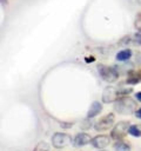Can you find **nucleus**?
<instances>
[{
	"label": "nucleus",
	"instance_id": "nucleus-1",
	"mask_svg": "<svg viewBox=\"0 0 141 151\" xmlns=\"http://www.w3.org/2000/svg\"><path fill=\"white\" fill-rule=\"evenodd\" d=\"M114 109L121 114H129L132 112H135L136 110V103L130 97H122L118 98L114 101Z\"/></svg>",
	"mask_w": 141,
	"mask_h": 151
},
{
	"label": "nucleus",
	"instance_id": "nucleus-2",
	"mask_svg": "<svg viewBox=\"0 0 141 151\" xmlns=\"http://www.w3.org/2000/svg\"><path fill=\"white\" fill-rule=\"evenodd\" d=\"M98 72H99L100 77L107 83H114L119 78V71L116 70V67H109V66L99 64Z\"/></svg>",
	"mask_w": 141,
	"mask_h": 151
},
{
	"label": "nucleus",
	"instance_id": "nucleus-3",
	"mask_svg": "<svg viewBox=\"0 0 141 151\" xmlns=\"http://www.w3.org/2000/svg\"><path fill=\"white\" fill-rule=\"evenodd\" d=\"M70 142H72V137L65 132H56L52 137V144L56 149L65 147L68 144H70Z\"/></svg>",
	"mask_w": 141,
	"mask_h": 151
},
{
	"label": "nucleus",
	"instance_id": "nucleus-4",
	"mask_svg": "<svg viewBox=\"0 0 141 151\" xmlns=\"http://www.w3.org/2000/svg\"><path fill=\"white\" fill-rule=\"evenodd\" d=\"M129 126H130V125H129L128 122H120V123H118V124L114 126V129L112 130L110 137H112L113 139H115V140H121V139L127 134Z\"/></svg>",
	"mask_w": 141,
	"mask_h": 151
},
{
	"label": "nucleus",
	"instance_id": "nucleus-5",
	"mask_svg": "<svg viewBox=\"0 0 141 151\" xmlns=\"http://www.w3.org/2000/svg\"><path fill=\"white\" fill-rule=\"evenodd\" d=\"M114 122H115L114 120V113H108L94 124V129L96 131H106L113 126Z\"/></svg>",
	"mask_w": 141,
	"mask_h": 151
},
{
	"label": "nucleus",
	"instance_id": "nucleus-6",
	"mask_svg": "<svg viewBox=\"0 0 141 151\" xmlns=\"http://www.w3.org/2000/svg\"><path fill=\"white\" fill-rule=\"evenodd\" d=\"M119 94H120L119 90H116L113 86H107L102 93V101L103 103H114L118 99Z\"/></svg>",
	"mask_w": 141,
	"mask_h": 151
},
{
	"label": "nucleus",
	"instance_id": "nucleus-7",
	"mask_svg": "<svg viewBox=\"0 0 141 151\" xmlns=\"http://www.w3.org/2000/svg\"><path fill=\"white\" fill-rule=\"evenodd\" d=\"M109 142H110V137H108V136H106V134H99V136L92 138L90 144H92L95 149L101 150V149L107 147L108 144H109Z\"/></svg>",
	"mask_w": 141,
	"mask_h": 151
},
{
	"label": "nucleus",
	"instance_id": "nucleus-8",
	"mask_svg": "<svg viewBox=\"0 0 141 151\" xmlns=\"http://www.w3.org/2000/svg\"><path fill=\"white\" fill-rule=\"evenodd\" d=\"M90 142H92L90 136L87 134V133H85V132H80V133H78V134L74 137V140H73L74 145L78 146V147L83 146V145H87V144L90 143Z\"/></svg>",
	"mask_w": 141,
	"mask_h": 151
},
{
	"label": "nucleus",
	"instance_id": "nucleus-9",
	"mask_svg": "<svg viewBox=\"0 0 141 151\" xmlns=\"http://www.w3.org/2000/svg\"><path fill=\"white\" fill-rule=\"evenodd\" d=\"M102 110V104L99 103V101H93L92 105L89 106V110H88V113H87V117L88 118H94L96 117Z\"/></svg>",
	"mask_w": 141,
	"mask_h": 151
},
{
	"label": "nucleus",
	"instance_id": "nucleus-10",
	"mask_svg": "<svg viewBox=\"0 0 141 151\" xmlns=\"http://www.w3.org/2000/svg\"><path fill=\"white\" fill-rule=\"evenodd\" d=\"M130 57H132V51H130L129 48H126V50H122V51L118 52V54H116V60H119V61H126V60H128Z\"/></svg>",
	"mask_w": 141,
	"mask_h": 151
},
{
	"label": "nucleus",
	"instance_id": "nucleus-11",
	"mask_svg": "<svg viewBox=\"0 0 141 151\" xmlns=\"http://www.w3.org/2000/svg\"><path fill=\"white\" fill-rule=\"evenodd\" d=\"M114 151H130V147L126 143L118 142L114 144Z\"/></svg>",
	"mask_w": 141,
	"mask_h": 151
},
{
	"label": "nucleus",
	"instance_id": "nucleus-12",
	"mask_svg": "<svg viewBox=\"0 0 141 151\" xmlns=\"http://www.w3.org/2000/svg\"><path fill=\"white\" fill-rule=\"evenodd\" d=\"M128 133L133 137H141V130L136 125H130L128 129Z\"/></svg>",
	"mask_w": 141,
	"mask_h": 151
},
{
	"label": "nucleus",
	"instance_id": "nucleus-13",
	"mask_svg": "<svg viewBox=\"0 0 141 151\" xmlns=\"http://www.w3.org/2000/svg\"><path fill=\"white\" fill-rule=\"evenodd\" d=\"M48 150H49V145L46 142H40L34 149V151H48Z\"/></svg>",
	"mask_w": 141,
	"mask_h": 151
},
{
	"label": "nucleus",
	"instance_id": "nucleus-14",
	"mask_svg": "<svg viewBox=\"0 0 141 151\" xmlns=\"http://www.w3.org/2000/svg\"><path fill=\"white\" fill-rule=\"evenodd\" d=\"M134 25H135V27H136L139 31H141V13H139V14L136 15V19H135V21H134Z\"/></svg>",
	"mask_w": 141,
	"mask_h": 151
},
{
	"label": "nucleus",
	"instance_id": "nucleus-15",
	"mask_svg": "<svg viewBox=\"0 0 141 151\" xmlns=\"http://www.w3.org/2000/svg\"><path fill=\"white\" fill-rule=\"evenodd\" d=\"M92 126V123H90V120L88 122V120H83L82 123H81V129L82 130H87V129H89Z\"/></svg>",
	"mask_w": 141,
	"mask_h": 151
},
{
	"label": "nucleus",
	"instance_id": "nucleus-16",
	"mask_svg": "<svg viewBox=\"0 0 141 151\" xmlns=\"http://www.w3.org/2000/svg\"><path fill=\"white\" fill-rule=\"evenodd\" d=\"M128 74H130V76L135 77L139 81H141V70H139V71H136V72H129Z\"/></svg>",
	"mask_w": 141,
	"mask_h": 151
},
{
	"label": "nucleus",
	"instance_id": "nucleus-17",
	"mask_svg": "<svg viewBox=\"0 0 141 151\" xmlns=\"http://www.w3.org/2000/svg\"><path fill=\"white\" fill-rule=\"evenodd\" d=\"M132 91H133V88H132V87H128V88H122V90H120L119 93H120V94H128V93H130Z\"/></svg>",
	"mask_w": 141,
	"mask_h": 151
},
{
	"label": "nucleus",
	"instance_id": "nucleus-18",
	"mask_svg": "<svg viewBox=\"0 0 141 151\" xmlns=\"http://www.w3.org/2000/svg\"><path fill=\"white\" fill-rule=\"evenodd\" d=\"M134 40H135L136 44H140V45H141V31L134 35Z\"/></svg>",
	"mask_w": 141,
	"mask_h": 151
},
{
	"label": "nucleus",
	"instance_id": "nucleus-19",
	"mask_svg": "<svg viewBox=\"0 0 141 151\" xmlns=\"http://www.w3.org/2000/svg\"><path fill=\"white\" fill-rule=\"evenodd\" d=\"M135 116H136L137 118H140V119H141V107H140L139 110H136V111H135Z\"/></svg>",
	"mask_w": 141,
	"mask_h": 151
},
{
	"label": "nucleus",
	"instance_id": "nucleus-20",
	"mask_svg": "<svg viewBox=\"0 0 141 151\" xmlns=\"http://www.w3.org/2000/svg\"><path fill=\"white\" fill-rule=\"evenodd\" d=\"M85 60H86L87 63H90V61H94L95 59H94L93 57H89V58H88V57H86V58H85Z\"/></svg>",
	"mask_w": 141,
	"mask_h": 151
},
{
	"label": "nucleus",
	"instance_id": "nucleus-21",
	"mask_svg": "<svg viewBox=\"0 0 141 151\" xmlns=\"http://www.w3.org/2000/svg\"><path fill=\"white\" fill-rule=\"evenodd\" d=\"M135 97H136V99H137L139 101H141V92H136V93H135Z\"/></svg>",
	"mask_w": 141,
	"mask_h": 151
},
{
	"label": "nucleus",
	"instance_id": "nucleus-22",
	"mask_svg": "<svg viewBox=\"0 0 141 151\" xmlns=\"http://www.w3.org/2000/svg\"><path fill=\"white\" fill-rule=\"evenodd\" d=\"M61 126H62V127H69V126H72V123H70V124H65V123H61Z\"/></svg>",
	"mask_w": 141,
	"mask_h": 151
},
{
	"label": "nucleus",
	"instance_id": "nucleus-23",
	"mask_svg": "<svg viewBox=\"0 0 141 151\" xmlns=\"http://www.w3.org/2000/svg\"><path fill=\"white\" fill-rule=\"evenodd\" d=\"M6 2H7V0H1V6L4 7V5H6Z\"/></svg>",
	"mask_w": 141,
	"mask_h": 151
},
{
	"label": "nucleus",
	"instance_id": "nucleus-24",
	"mask_svg": "<svg viewBox=\"0 0 141 151\" xmlns=\"http://www.w3.org/2000/svg\"><path fill=\"white\" fill-rule=\"evenodd\" d=\"M100 151H106V150H103V149H101V150H100Z\"/></svg>",
	"mask_w": 141,
	"mask_h": 151
},
{
	"label": "nucleus",
	"instance_id": "nucleus-25",
	"mask_svg": "<svg viewBox=\"0 0 141 151\" xmlns=\"http://www.w3.org/2000/svg\"><path fill=\"white\" fill-rule=\"evenodd\" d=\"M137 1H139V2H141V0H137Z\"/></svg>",
	"mask_w": 141,
	"mask_h": 151
}]
</instances>
